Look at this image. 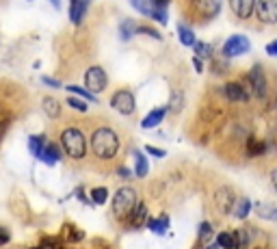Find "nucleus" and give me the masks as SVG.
<instances>
[{
    "label": "nucleus",
    "instance_id": "9b49d317",
    "mask_svg": "<svg viewBox=\"0 0 277 249\" xmlns=\"http://www.w3.org/2000/svg\"><path fill=\"white\" fill-rule=\"evenodd\" d=\"M89 2L91 0H70V20L74 24H80L84 13L89 9Z\"/></svg>",
    "mask_w": 277,
    "mask_h": 249
},
{
    "label": "nucleus",
    "instance_id": "f8f14e48",
    "mask_svg": "<svg viewBox=\"0 0 277 249\" xmlns=\"http://www.w3.org/2000/svg\"><path fill=\"white\" fill-rule=\"evenodd\" d=\"M226 96H228V100H232V102H247L249 91L242 87L240 82H228L226 84Z\"/></svg>",
    "mask_w": 277,
    "mask_h": 249
},
{
    "label": "nucleus",
    "instance_id": "ea45409f",
    "mask_svg": "<svg viewBox=\"0 0 277 249\" xmlns=\"http://www.w3.org/2000/svg\"><path fill=\"white\" fill-rule=\"evenodd\" d=\"M208 249H221L219 245H212V247H208Z\"/></svg>",
    "mask_w": 277,
    "mask_h": 249
},
{
    "label": "nucleus",
    "instance_id": "4be33fe9",
    "mask_svg": "<svg viewBox=\"0 0 277 249\" xmlns=\"http://www.w3.org/2000/svg\"><path fill=\"white\" fill-rule=\"evenodd\" d=\"M249 210H252V202L249 200H240V202H236V208H234V217H238V219H245Z\"/></svg>",
    "mask_w": 277,
    "mask_h": 249
},
{
    "label": "nucleus",
    "instance_id": "c756f323",
    "mask_svg": "<svg viewBox=\"0 0 277 249\" xmlns=\"http://www.w3.org/2000/svg\"><path fill=\"white\" fill-rule=\"evenodd\" d=\"M195 52H197V56H210L212 54L210 46H206V44H195Z\"/></svg>",
    "mask_w": 277,
    "mask_h": 249
},
{
    "label": "nucleus",
    "instance_id": "f704fd0d",
    "mask_svg": "<svg viewBox=\"0 0 277 249\" xmlns=\"http://www.w3.org/2000/svg\"><path fill=\"white\" fill-rule=\"evenodd\" d=\"M6 240H9V232H6V230H0V245H4Z\"/></svg>",
    "mask_w": 277,
    "mask_h": 249
},
{
    "label": "nucleus",
    "instance_id": "a211bd4d",
    "mask_svg": "<svg viewBox=\"0 0 277 249\" xmlns=\"http://www.w3.org/2000/svg\"><path fill=\"white\" fill-rule=\"evenodd\" d=\"M134 176H138V178L148 176V160L141 152H134Z\"/></svg>",
    "mask_w": 277,
    "mask_h": 249
},
{
    "label": "nucleus",
    "instance_id": "c9c22d12",
    "mask_svg": "<svg viewBox=\"0 0 277 249\" xmlns=\"http://www.w3.org/2000/svg\"><path fill=\"white\" fill-rule=\"evenodd\" d=\"M44 82H46V84H50V87H61V84H58L56 80H52V78H44Z\"/></svg>",
    "mask_w": 277,
    "mask_h": 249
},
{
    "label": "nucleus",
    "instance_id": "7c9ffc66",
    "mask_svg": "<svg viewBox=\"0 0 277 249\" xmlns=\"http://www.w3.org/2000/svg\"><path fill=\"white\" fill-rule=\"evenodd\" d=\"M68 104H70L72 108L80 110V113H84V110H87V104H84V102H80V100H78V98H70V100H68Z\"/></svg>",
    "mask_w": 277,
    "mask_h": 249
},
{
    "label": "nucleus",
    "instance_id": "dca6fc26",
    "mask_svg": "<svg viewBox=\"0 0 277 249\" xmlns=\"http://www.w3.org/2000/svg\"><path fill=\"white\" fill-rule=\"evenodd\" d=\"M44 113L48 117H52V120H56V117L61 115V106H58V102L54 98H46L44 100Z\"/></svg>",
    "mask_w": 277,
    "mask_h": 249
},
{
    "label": "nucleus",
    "instance_id": "7ed1b4c3",
    "mask_svg": "<svg viewBox=\"0 0 277 249\" xmlns=\"http://www.w3.org/2000/svg\"><path fill=\"white\" fill-rule=\"evenodd\" d=\"M136 208V193L134 188L130 186H124L115 193L113 198V212L117 219H130V214L134 212Z\"/></svg>",
    "mask_w": 277,
    "mask_h": 249
},
{
    "label": "nucleus",
    "instance_id": "20e7f679",
    "mask_svg": "<svg viewBox=\"0 0 277 249\" xmlns=\"http://www.w3.org/2000/svg\"><path fill=\"white\" fill-rule=\"evenodd\" d=\"M84 84H87L89 91H94V94H100V91H104V89H106V84H108L106 72H104L102 68H98V65L89 68L87 74H84Z\"/></svg>",
    "mask_w": 277,
    "mask_h": 249
},
{
    "label": "nucleus",
    "instance_id": "f03ea898",
    "mask_svg": "<svg viewBox=\"0 0 277 249\" xmlns=\"http://www.w3.org/2000/svg\"><path fill=\"white\" fill-rule=\"evenodd\" d=\"M61 146L70 154V158H82L87 154V141L78 128H65L61 134Z\"/></svg>",
    "mask_w": 277,
    "mask_h": 249
},
{
    "label": "nucleus",
    "instance_id": "6e6552de",
    "mask_svg": "<svg viewBox=\"0 0 277 249\" xmlns=\"http://www.w3.org/2000/svg\"><path fill=\"white\" fill-rule=\"evenodd\" d=\"M110 102H113V108L120 110L122 115H130L134 110V98L130 91H117Z\"/></svg>",
    "mask_w": 277,
    "mask_h": 249
},
{
    "label": "nucleus",
    "instance_id": "ddd939ff",
    "mask_svg": "<svg viewBox=\"0 0 277 249\" xmlns=\"http://www.w3.org/2000/svg\"><path fill=\"white\" fill-rule=\"evenodd\" d=\"M195 6H197V11L202 13L204 18H214L216 13H219L221 9V0H195Z\"/></svg>",
    "mask_w": 277,
    "mask_h": 249
},
{
    "label": "nucleus",
    "instance_id": "9d476101",
    "mask_svg": "<svg viewBox=\"0 0 277 249\" xmlns=\"http://www.w3.org/2000/svg\"><path fill=\"white\" fill-rule=\"evenodd\" d=\"M230 6L236 13V18L247 20V18H252V13L256 9V0H230Z\"/></svg>",
    "mask_w": 277,
    "mask_h": 249
},
{
    "label": "nucleus",
    "instance_id": "0eeeda50",
    "mask_svg": "<svg viewBox=\"0 0 277 249\" xmlns=\"http://www.w3.org/2000/svg\"><path fill=\"white\" fill-rule=\"evenodd\" d=\"M249 82H252V91L256 94V98L264 100L266 98V76H264V72H262L260 65H254L252 74H249Z\"/></svg>",
    "mask_w": 277,
    "mask_h": 249
},
{
    "label": "nucleus",
    "instance_id": "1a4fd4ad",
    "mask_svg": "<svg viewBox=\"0 0 277 249\" xmlns=\"http://www.w3.org/2000/svg\"><path fill=\"white\" fill-rule=\"evenodd\" d=\"M258 18L264 24L277 22V0H258Z\"/></svg>",
    "mask_w": 277,
    "mask_h": 249
},
{
    "label": "nucleus",
    "instance_id": "aec40b11",
    "mask_svg": "<svg viewBox=\"0 0 277 249\" xmlns=\"http://www.w3.org/2000/svg\"><path fill=\"white\" fill-rule=\"evenodd\" d=\"M28 148H30L32 156H37V158H42V156H44V150H46V146H44V136H30V141H28Z\"/></svg>",
    "mask_w": 277,
    "mask_h": 249
},
{
    "label": "nucleus",
    "instance_id": "c85d7f7f",
    "mask_svg": "<svg viewBox=\"0 0 277 249\" xmlns=\"http://www.w3.org/2000/svg\"><path fill=\"white\" fill-rule=\"evenodd\" d=\"M134 28V22H130V20H126V22L122 24V39H130V35H132Z\"/></svg>",
    "mask_w": 277,
    "mask_h": 249
},
{
    "label": "nucleus",
    "instance_id": "2eb2a0df",
    "mask_svg": "<svg viewBox=\"0 0 277 249\" xmlns=\"http://www.w3.org/2000/svg\"><path fill=\"white\" fill-rule=\"evenodd\" d=\"M164 113H167V108H162V106L156 108V110H152V113L141 122V126H143V128H154V126H158V124L162 122Z\"/></svg>",
    "mask_w": 277,
    "mask_h": 249
},
{
    "label": "nucleus",
    "instance_id": "5701e85b",
    "mask_svg": "<svg viewBox=\"0 0 277 249\" xmlns=\"http://www.w3.org/2000/svg\"><path fill=\"white\" fill-rule=\"evenodd\" d=\"M264 152H266V143L264 141H256V139L249 141V154H252V156H260Z\"/></svg>",
    "mask_w": 277,
    "mask_h": 249
},
{
    "label": "nucleus",
    "instance_id": "58836bf2",
    "mask_svg": "<svg viewBox=\"0 0 277 249\" xmlns=\"http://www.w3.org/2000/svg\"><path fill=\"white\" fill-rule=\"evenodd\" d=\"M50 2H52V4H54V6H56V9H58V6H61V0H50Z\"/></svg>",
    "mask_w": 277,
    "mask_h": 249
},
{
    "label": "nucleus",
    "instance_id": "bb28decb",
    "mask_svg": "<svg viewBox=\"0 0 277 249\" xmlns=\"http://www.w3.org/2000/svg\"><path fill=\"white\" fill-rule=\"evenodd\" d=\"M70 91H72V94H76V96H80V98H87V100H91V102H98V100H96V94H94V91H89V89L70 87Z\"/></svg>",
    "mask_w": 277,
    "mask_h": 249
},
{
    "label": "nucleus",
    "instance_id": "412c9836",
    "mask_svg": "<svg viewBox=\"0 0 277 249\" xmlns=\"http://www.w3.org/2000/svg\"><path fill=\"white\" fill-rule=\"evenodd\" d=\"M178 35H180V42L184 44V46H195L197 42H195V35H193V30L190 28H186V26H178Z\"/></svg>",
    "mask_w": 277,
    "mask_h": 249
},
{
    "label": "nucleus",
    "instance_id": "cd10ccee",
    "mask_svg": "<svg viewBox=\"0 0 277 249\" xmlns=\"http://www.w3.org/2000/svg\"><path fill=\"white\" fill-rule=\"evenodd\" d=\"M212 238V228L210 224H202L200 226V240H210Z\"/></svg>",
    "mask_w": 277,
    "mask_h": 249
},
{
    "label": "nucleus",
    "instance_id": "f3484780",
    "mask_svg": "<svg viewBox=\"0 0 277 249\" xmlns=\"http://www.w3.org/2000/svg\"><path fill=\"white\" fill-rule=\"evenodd\" d=\"M61 158V154H58V148L54 146V143H48L44 150V156H42V160L44 162H48V165H54V162Z\"/></svg>",
    "mask_w": 277,
    "mask_h": 249
},
{
    "label": "nucleus",
    "instance_id": "72a5a7b5",
    "mask_svg": "<svg viewBox=\"0 0 277 249\" xmlns=\"http://www.w3.org/2000/svg\"><path fill=\"white\" fill-rule=\"evenodd\" d=\"M145 150H148V152H150V154H154V156H158V158H162V156H164V152H162V150H158V148H152V146H148V148H145Z\"/></svg>",
    "mask_w": 277,
    "mask_h": 249
},
{
    "label": "nucleus",
    "instance_id": "a19ab883",
    "mask_svg": "<svg viewBox=\"0 0 277 249\" xmlns=\"http://www.w3.org/2000/svg\"><path fill=\"white\" fill-rule=\"evenodd\" d=\"M37 249H42V247H37Z\"/></svg>",
    "mask_w": 277,
    "mask_h": 249
},
{
    "label": "nucleus",
    "instance_id": "6ab92c4d",
    "mask_svg": "<svg viewBox=\"0 0 277 249\" xmlns=\"http://www.w3.org/2000/svg\"><path fill=\"white\" fill-rule=\"evenodd\" d=\"M216 245L223 247V249H236V245H238V240H236V234H228L223 232L216 236Z\"/></svg>",
    "mask_w": 277,
    "mask_h": 249
},
{
    "label": "nucleus",
    "instance_id": "f257e3e1",
    "mask_svg": "<svg viewBox=\"0 0 277 249\" xmlns=\"http://www.w3.org/2000/svg\"><path fill=\"white\" fill-rule=\"evenodd\" d=\"M117 150H120V136H117L115 130L110 128L94 130V134H91V152L98 158L110 160L113 156H117Z\"/></svg>",
    "mask_w": 277,
    "mask_h": 249
},
{
    "label": "nucleus",
    "instance_id": "393cba45",
    "mask_svg": "<svg viewBox=\"0 0 277 249\" xmlns=\"http://www.w3.org/2000/svg\"><path fill=\"white\" fill-rule=\"evenodd\" d=\"M148 226H150L154 232H158V234H164V230H167V217H160V219H152Z\"/></svg>",
    "mask_w": 277,
    "mask_h": 249
},
{
    "label": "nucleus",
    "instance_id": "473e14b6",
    "mask_svg": "<svg viewBox=\"0 0 277 249\" xmlns=\"http://www.w3.org/2000/svg\"><path fill=\"white\" fill-rule=\"evenodd\" d=\"M266 54H271V56H277V39L266 46Z\"/></svg>",
    "mask_w": 277,
    "mask_h": 249
},
{
    "label": "nucleus",
    "instance_id": "e433bc0d",
    "mask_svg": "<svg viewBox=\"0 0 277 249\" xmlns=\"http://www.w3.org/2000/svg\"><path fill=\"white\" fill-rule=\"evenodd\" d=\"M195 70H197V72H202V70H204V65H202V58H200V56H195Z\"/></svg>",
    "mask_w": 277,
    "mask_h": 249
},
{
    "label": "nucleus",
    "instance_id": "2f4dec72",
    "mask_svg": "<svg viewBox=\"0 0 277 249\" xmlns=\"http://www.w3.org/2000/svg\"><path fill=\"white\" fill-rule=\"evenodd\" d=\"M138 32H145V35H152V37H156V39H160V35H158L156 30H152V28H148V26H138L136 28Z\"/></svg>",
    "mask_w": 277,
    "mask_h": 249
},
{
    "label": "nucleus",
    "instance_id": "4468645a",
    "mask_svg": "<svg viewBox=\"0 0 277 249\" xmlns=\"http://www.w3.org/2000/svg\"><path fill=\"white\" fill-rule=\"evenodd\" d=\"M256 212H258L260 219L277 221V208H275V204H264V202H260V204H256Z\"/></svg>",
    "mask_w": 277,
    "mask_h": 249
},
{
    "label": "nucleus",
    "instance_id": "423d86ee",
    "mask_svg": "<svg viewBox=\"0 0 277 249\" xmlns=\"http://www.w3.org/2000/svg\"><path fill=\"white\" fill-rule=\"evenodd\" d=\"M247 50H249V39L242 35L230 37L226 46H223V54L226 56H240V54H245Z\"/></svg>",
    "mask_w": 277,
    "mask_h": 249
},
{
    "label": "nucleus",
    "instance_id": "a878e982",
    "mask_svg": "<svg viewBox=\"0 0 277 249\" xmlns=\"http://www.w3.org/2000/svg\"><path fill=\"white\" fill-rule=\"evenodd\" d=\"M106 198H108L106 188H94V191H91V200H94V204H104Z\"/></svg>",
    "mask_w": 277,
    "mask_h": 249
},
{
    "label": "nucleus",
    "instance_id": "b1692460",
    "mask_svg": "<svg viewBox=\"0 0 277 249\" xmlns=\"http://www.w3.org/2000/svg\"><path fill=\"white\" fill-rule=\"evenodd\" d=\"M145 212H148V210H145V206H143V204H138V206L134 208V212L130 214V221H132V226H134V228L143 224V219H145Z\"/></svg>",
    "mask_w": 277,
    "mask_h": 249
},
{
    "label": "nucleus",
    "instance_id": "39448f33",
    "mask_svg": "<svg viewBox=\"0 0 277 249\" xmlns=\"http://www.w3.org/2000/svg\"><path fill=\"white\" fill-rule=\"evenodd\" d=\"M214 206H216V210L223 212V214L234 212V208H236V193L230 186H221L219 191L214 193Z\"/></svg>",
    "mask_w": 277,
    "mask_h": 249
},
{
    "label": "nucleus",
    "instance_id": "4c0bfd02",
    "mask_svg": "<svg viewBox=\"0 0 277 249\" xmlns=\"http://www.w3.org/2000/svg\"><path fill=\"white\" fill-rule=\"evenodd\" d=\"M271 180H273V186H275V191H277V167L273 169V174H271Z\"/></svg>",
    "mask_w": 277,
    "mask_h": 249
}]
</instances>
